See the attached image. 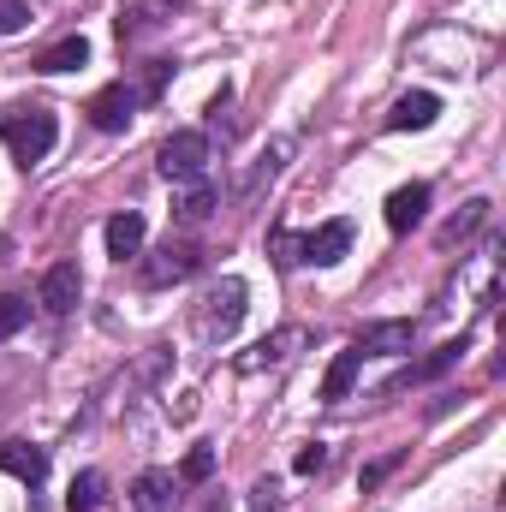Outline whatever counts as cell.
Instances as JSON below:
<instances>
[{
	"label": "cell",
	"mask_w": 506,
	"mask_h": 512,
	"mask_svg": "<svg viewBox=\"0 0 506 512\" xmlns=\"http://www.w3.org/2000/svg\"><path fill=\"white\" fill-rule=\"evenodd\" d=\"M155 167H161V179H173V185L203 179V167H209V137H203V131H173V137L161 143Z\"/></svg>",
	"instance_id": "3"
},
{
	"label": "cell",
	"mask_w": 506,
	"mask_h": 512,
	"mask_svg": "<svg viewBox=\"0 0 506 512\" xmlns=\"http://www.w3.org/2000/svg\"><path fill=\"white\" fill-rule=\"evenodd\" d=\"M435 114H441V102L429 90H405L393 102V114H387V131H423V126H435Z\"/></svg>",
	"instance_id": "11"
},
{
	"label": "cell",
	"mask_w": 506,
	"mask_h": 512,
	"mask_svg": "<svg viewBox=\"0 0 506 512\" xmlns=\"http://www.w3.org/2000/svg\"><path fill=\"white\" fill-rule=\"evenodd\" d=\"M286 155H292V137H274V143H268V155L256 161L251 179H245V197H256V185H262V179H274V173L286 167Z\"/></svg>",
	"instance_id": "21"
},
{
	"label": "cell",
	"mask_w": 506,
	"mask_h": 512,
	"mask_svg": "<svg viewBox=\"0 0 506 512\" xmlns=\"http://www.w3.org/2000/svg\"><path fill=\"white\" fill-rule=\"evenodd\" d=\"M78 292H84L78 262H54V268L42 274V310H48V316H66V310L78 304Z\"/></svg>",
	"instance_id": "6"
},
{
	"label": "cell",
	"mask_w": 506,
	"mask_h": 512,
	"mask_svg": "<svg viewBox=\"0 0 506 512\" xmlns=\"http://www.w3.org/2000/svg\"><path fill=\"white\" fill-rule=\"evenodd\" d=\"M131 114H137V90H131V84H108V90L90 102V120H96V131H126Z\"/></svg>",
	"instance_id": "8"
},
{
	"label": "cell",
	"mask_w": 506,
	"mask_h": 512,
	"mask_svg": "<svg viewBox=\"0 0 506 512\" xmlns=\"http://www.w3.org/2000/svg\"><path fill=\"white\" fill-rule=\"evenodd\" d=\"M411 340H417V322H376V328H364V340H358V352L370 358V352H411Z\"/></svg>",
	"instance_id": "14"
},
{
	"label": "cell",
	"mask_w": 506,
	"mask_h": 512,
	"mask_svg": "<svg viewBox=\"0 0 506 512\" xmlns=\"http://www.w3.org/2000/svg\"><path fill=\"white\" fill-rule=\"evenodd\" d=\"M143 239H149V221H143L137 209H120V215L108 221V256H120V262H126V256L143 251Z\"/></svg>",
	"instance_id": "13"
},
{
	"label": "cell",
	"mask_w": 506,
	"mask_h": 512,
	"mask_svg": "<svg viewBox=\"0 0 506 512\" xmlns=\"http://www.w3.org/2000/svg\"><path fill=\"white\" fill-rule=\"evenodd\" d=\"M30 24V6L24 0H0V36H12V30H24Z\"/></svg>",
	"instance_id": "26"
},
{
	"label": "cell",
	"mask_w": 506,
	"mask_h": 512,
	"mask_svg": "<svg viewBox=\"0 0 506 512\" xmlns=\"http://www.w3.org/2000/svg\"><path fill=\"white\" fill-rule=\"evenodd\" d=\"M346 251H352V221H322L316 233H304V262L316 268H334Z\"/></svg>",
	"instance_id": "7"
},
{
	"label": "cell",
	"mask_w": 506,
	"mask_h": 512,
	"mask_svg": "<svg viewBox=\"0 0 506 512\" xmlns=\"http://www.w3.org/2000/svg\"><path fill=\"white\" fill-rule=\"evenodd\" d=\"M251 495H256V512H268V507H274V495H280V489H274V477H262V483H256Z\"/></svg>",
	"instance_id": "28"
},
{
	"label": "cell",
	"mask_w": 506,
	"mask_h": 512,
	"mask_svg": "<svg viewBox=\"0 0 506 512\" xmlns=\"http://www.w3.org/2000/svg\"><path fill=\"white\" fill-rule=\"evenodd\" d=\"M167 72H173L167 60H149V72H143V84H131V90H137V102H155V96L167 90Z\"/></svg>",
	"instance_id": "25"
},
{
	"label": "cell",
	"mask_w": 506,
	"mask_h": 512,
	"mask_svg": "<svg viewBox=\"0 0 506 512\" xmlns=\"http://www.w3.org/2000/svg\"><path fill=\"white\" fill-rule=\"evenodd\" d=\"M0 471H6V477H18L24 489H36V483L48 477V453H42V447H30V441H0Z\"/></svg>",
	"instance_id": "9"
},
{
	"label": "cell",
	"mask_w": 506,
	"mask_h": 512,
	"mask_svg": "<svg viewBox=\"0 0 506 512\" xmlns=\"http://www.w3.org/2000/svg\"><path fill=\"white\" fill-rule=\"evenodd\" d=\"M0 143L12 149V161H18V167H36V161L60 143V126H54V114H48V108H24V114L0 120Z\"/></svg>",
	"instance_id": "1"
},
{
	"label": "cell",
	"mask_w": 506,
	"mask_h": 512,
	"mask_svg": "<svg viewBox=\"0 0 506 512\" xmlns=\"http://www.w3.org/2000/svg\"><path fill=\"white\" fill-rule=\"evenodd\" d=\"M24 322H30V304H24V298H12V292H6V298H0V340H12V334H18V328H24Z\"/></svg>",
	"instance_id": "24"
},
{
	"label": "cell",
	"mask_w": 506,
	"mask_h": 512,
	"mask_svg": "<svg viewBox=\"0 0 506 512\" xmlns=\"http://www.w3.org/2000/svg\"><path fill=\"white\" fill-rule=\"evenodd\" d=\"M102 501H108V477H102V471L72 477V489H66V512H102Z\"/></svg>",
	"instance_id": "19"
},
{
	"label": "cell",
	"mask_w": 506,
	"mask_h": 512,
	"mask_svg": "<svg viewBox=\"0 0 506 512\" xmlns=\"http://www.w3.org/2000/svg\"><path fill=\"white\" fill-rule=\"evenodd\" d=\"M292 465H298V477H316V471L328 465V447H322V441H310V447H304V453H298Z\"/></svg>",
	"instance_id": "27"
},
{
	"label": "cell",
	"mask_w": 506,
	"mask_h": 512,
	"mask_svg": "<svg viewBox=\"0 0 506 512\" xmlns=\"http://www.w3.org/2000/svg\"><path fill=\"white\" fill-rule=\"evenodd\" d=\"M197 262H203V256L191 251V245H167V251H155L143 262V286H179V280L197 274Z\"/></svg>",
	"instance_id": "5"
},
{
	"label": "cell",
	"mask_w": 506,
	"mask_h": 512,
	"mask_svg": "<svg viewBox=\"0 0 506 512\" xmlns=\"http://www.w3.org/2000/svg\"><path fill=\"white\" fill-rule=\"evenodd\" d=\"M423 215H429V185H399V191L387 197V227H393V233H411Z\"/></svg>",
	"instance_id": "12"
},
{
	"label": "cell",
	"mask_w": 506,
	"mask_h": 512,
	"mask_svg": "<svg viewBox=\"0 0 506 512\" xmlns=\"http://www.w3.org/2000/svg\"><path fill=\"white\" fill-rule=\"evenodd\" d=\"M358 370H364V352H358V346H346V352L328 364V376H322V399H346V393L358 387Z\"/></svg>",
	"instance_id": "17"
},
{
	"label": "cell",
	"mask_w": 506,
	"mask_h": 512,
	"mask_svg": "<svg viewBox=\"0 0 506 512\" xmlns=\"http://www.w3.org/2000/svg\"><path fill=\"white\" fill-rule=\"evenodd\" d=\"M173 6H185V0H155V6H149V12H173Z\"/></svg>",
	"instance_id": "30"
},
{
	"label": "cell",
	"mask_w": 506,
	"mask_h": 512,
	"mask_svg": "<svg viewBox=\"0 0 506 512\" xmlns=\"http://www.w3.org/2000/svg\"><path fill=\"white\" fill-rule=\"evenodd\" d=\"M268 251H274V268H292V262H304V239H298V233H286V227H280V233H274V239H268Z\"/></svg>",
	"instance_id": "23"
},
{
	"label": "cell",
	"mask_w": 506,
	"mask_h": 512,
	"mask_svg": "<svg viewBox=\"0 0 506 512\" xmlns=\"http://www.w3.org/2000/svg\"><path fill=\"white\" fill-rule=\"evenodd\" d=\"M298 346H304V328H280V334L256 340L251 352L239 358V370H245V376H262V370H280V364H286V358H292Z\"/></svg>",
	"instance_id": "4"
},
{
	"label": "cell",
	"mask_w": 506,
	"mask_h": 512,
	"mask_svg": "<svg viewBox=\"0 0 506 512\" xmlns=\"http://www.w3.org/2000/svg\"><path fill=\"white\" fill-rule=\"evenodd\" d=\"M387 471H393V459H376V465H364V489H376Z\"/></svg>",
	"instance_id": "29"
},
{
	"label": "cell",
	"mask_w": 506,
	"mask_h": 512,
	"mask_svg": "<svg viewBox=\"0 0 506 512\" xmlns=\"http://www.w3.org/2000/svg\"><path fill=\"white\" fill-rule=\"evenodd\" d=\"M215 203H221V191H215V185H203V179H191V191L173 203V215H179L185 227H203V221L215 215Z\"/></svg>",
	"instance_id": "18"
},
{
	"label": "cell",
	"mask_w": 506,
	"mask_h": 512,
	"mask_svg": "<svg viewBox=\"0 0 506 512\" xmlns=\"http://www.w3.org/2000/svg\"><path fill=\"white\" fill-rule=\"evenodd\" d=\"M203 512H227V501H209V507H203Z\"/></svg>",
	"instance_id": "31"
},
{
	"label": "cell",
	"mask_w": 506,
	"mask_h": 512,
	"mask_svg": "<svg viewBox=\"0 0 506 512\" xmlns=\"http://www.w3.org/2000/svg\"><path fill=\"white\" fill-rule=\"evenodd\" d=\"M465 352H471V340L459 334V340H447V346H435V352H429L423 364H411V370H405V376H399L393 387H423V382H435V376H447V370H453V364H459Z\"/></svg>",
	"instance_id": "10"
},
{
	"label": "cell",
	"mask_w": 506,
	"mask_h": 512,
	"mask_svg": "<svg viewBox=\"0 0 506 512\" xmlns=\"http://www.w3.org/2000/svg\"><path fill=\"white\" fill-rule=\"evenodd\" d=\"M483 221H489V203L477 197V203H465V209H459V215H453V221L441 227V245H465V239H471V233H477Z\"/></svg>",
	"instance_id": "20"
},
{
	"label": "cell",
	"mask_w": 506,
	"mask_h": 512,
	"mask_svg": "<svg viewBox=\"0 0 506 512\" xmlns=\"http://www.w3.org/2000/svg\"><path fill=\"white\" fill-rule=\"evenodd\" d=\"M131 507L137 512H173V477H167V471H137Z\"/></svg>",
	"instance_id": "15"
},
{
	"label": "cell",
	"mask_w": 506,
	"mask_h": 512,
	"mask_svg": "<svg viewBox=\"0 0 506 512\" xmlns=\"http://www.w3.org/2000/svg\"><path fill=\"white\" fill-rule=\"evenodd\" d=\"M179 477H185V483H209V477H215V447H191L185 465H179Z\"/></svg>",
	"instance_id": "22"
},
{
	"label": "cell",
	"mask_w": 506,
	"mask_h": 512,
	"mask_svg": "<svg viewBox=\"0 0 506 512\" xmlns=\"http://www.w3.org/2000/svg\"><path fill=\"white\" fill-rule=\"evenodd\" d=\"M78 66H90V42L84 36H66V42H54V48H42L36 54V72H78Z\"/></svg>",
	"instance_id": "16"
},
{
	"label": "cell",
	"mask_w": 506,
	"mask_h": 512,
	"mask_svg": "<svg viewBox=\"0 0 506 512\" xmlns=\"http://www.w3.org/2000/svg\"><path fill=\"white\" fill-rule=\"evenodd\" d=\"M245 280H221V286H209V298H203V310H197V328H203V340L209 346H221V340H233L239 334V322H245Z\"/></svg>",
	"instance_id": "2"
}]
</instances>
